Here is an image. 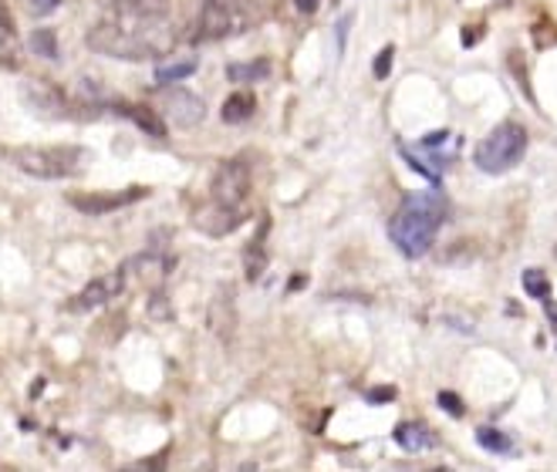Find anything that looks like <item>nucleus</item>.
<instances>
[{
	"label": "nucleus",
	"mask_w": 557,
	"mask_h": 472,
	"mask_svg": "<svg viewBox=\"0 0 557 472\" xmlns=\"http://www.w3.org/2000/svg\"><path fill=\"white\" fill-rule=\"evenodd\" d=\"M250 115H253V95L250 91H237V95H231L223 101V122L237 125V122H244Z\"/></svg>",
	"instance_id": "16"
},
{
	"label": "nucleus",
	"mask_w": 557,
	"mask_h": 472,
	"mask_svg": "<svg viewBox=\"0 0 557 472\" xmlns=\"http://www.w3.org/2000/svg\"><path fill=\"white\" fill-rule=\"evenodd\" d=\"M396 443L406 449V452H425V449H433L436 446V435L425 428V425H419V422H403L399 428H396Z\"/></svg>",
	"instance_id": "14"
},
{
	"label": "nucleus",
	"mask_w": 557,
	"mask_h": 472,
	"mask_svg": "<svg viewBox=\"0 0 557 472\" xmlns=\"http://www.w3.org/2000/svg\"><path fill=\"white\" fill-rule=\"evenodd\" d=\"M170 0H106V17L88 30V48L122 61H149L176 41Z\"/></svg>",
	"instance_id": "1"
},
{
	"label": "nucleus",
	"mask_w": 557,
	"mask_h": 472,
	"mask_svg": "<svg viewBox=\"0 0 557 472\" xmlns=\"http://www.w3.org/2000/svg\"><path fill=\"white\" fill-rule=\"evenodd\" d=\"M443 220H446V199L440 192H409L399 213L388 223V236L399 247V253L419 260L422 253H430Z\"/></svg>",
	"instance_id": "2"
},
{
	"label": "nucleus",
	"mask_w": 557,
	"mask_h": 472,
	"mask_svg": "<svg viewBox=\"0 0 557 472\" xmlns=\"http://www.w3.org/2000/svg\"><path fill=\"white\" fill-rule=\"evenodd\" d=\"M392 61H396V45H385V48L379 51L375 64H372V72H375L379 82H385V78L392 75Z\"/></svg>",
	"instance_id": "22"
},
{
	"label": "nucleus",
	"mask_w": 557,
	"mask_h": 472,
	"mask_svg": "<svg viewBox=\"0 0 557 472\" xmlns=\"http://www.w3.org/2000/svg\"><path fill=\"white\" fill-rule=\"evenodd\" d=\"M318 4H321V0H294V8H298L301 14H314Z\"/></svg>",
	"instance_id": "28"
},
{
	"label": "nucleus",
	"mask_w": 557,
	"mask_h": 472,
	"mask_svg": "<svg viewBox=\"0 0 557 472\" xmlns=\"http://www.w3.org/2000/svg\"><path fill=\"white\" fill-rule=\"evenodd\" d=\"M27 45L35 48V54H41V58H58V38H54V30H48V27L30 30Z\"/></svg>",
	"instance_id": "20"
},
{
	"label": "nucleus",
	"mask_w": 557,
	"mask_h": 472,
	"mask_svg": "<svg viewBox=\"0 0 557 472\" xmlns=\"http://www.w3.org/2000/svg\"><path fill=\"white\" fill-rule=\"evenodd\" d=\"M250 192V169L244 159H226L213 176V202L240 210Z\"/></svg>",
	"instance_id": "6"
},
{
	"label": "nucleus",
	"mask_w": 557,
	"mask_h": 472,
	"mask_svg": "<svg viewBox=\"0 0 557 472\" xmlns=\"http://www.w3.org/2000/svg\"><path fill=\"white\" fill-rule=\"evenodd\" d=\"M480 34H483V27H467L463 30V48H473L480 41Z\"/></svg>",
	"instance_id": "27"
},
{
	"label": "nucleus",
	"mask_w": 557,
	"mask_h": 472,
	"mask_svg": "<svg viewBox=\"0 0 557 472\" xmlns=\"http://www.w3.org/2000/svg\"><path fill=\"white\" fill-rule=\"evenodd\" d=\"M159 101H162V115L176 128H196L207 119V105L200 101V95H193L186 88H166Z\"/></svg>",
	"instance_id": "7"
},
{
	"label": "nucleus",
	"mask_w": 557,
	"mask_h": 472,
	"mask_svg": "<svg viewBox=\"0 0 557 472\" xmlns=\"http://www.w3.org/2000/svg\"><path fill=\"white\" fill-rule=\"evenodd\" d=\"M24 4H27V11H30V14L45 17V14H51V11L61 4V0H24Z\"/></svg>",
	"instance_id": "26"
},
{
	"label": "nucleus",
	"mask_w": 557,
	"mask_h": 472,
	"mask_svg": "<svg viewBox=\"0 0 557 472\" xmlns=\"http://www.w3.org/2000/svg\"><path fill=\"white\" fill-rule=\"evenodd\" d=\"M196 229H203L207 236H226L231 229H237L244 223V213L234 210V207H220V202H213V207H203L200 213L193 216Z\"/></svg>",
	"instance_id": "10"
},
{
	"label": "nucleus",
	"mask_w": 557,
	"mask_h": 472,
	"mask_svg": "<svg viewBox=\"0 0 557 472\" xmlns=\"http://www.w3.org/2000/svg\"><path fill=\"white\" fill-rule=\"evenodd\" d=\"M115 112H122L125 119H133L143 132H149V135H166V119H162L156 109H149V105H115Z\"/></svg>",
	"instance_id": "15"
},
{
	"label": "nucleus",
	"mask_w": 557,
	"mask_h": 472,
	"mask_svg": "<svg viewBox=\"0 0 557 472\" xmlns=\"http://www.w3.org/2000/svg\"><path fill=\"white\" fill-rule=\"evenodd\" d=\"M143 196H146V189H122V192H72L69 202H72V207H78L82 213L98 216V213H115V210L128 207V202H136V199H143Z\"/></svg>",
	"instance_id": "8"
},
{
	"label": "nucleus",
	"mask_w": 557,
	"mask_h": 472,
	"mask_svg": "<svg viewBox=\"0 0 557 472\" xmlns=\"http://www.w3.org/2000/svg\"><path fill=\"white\" fill-rule=\"evenodd\" d=\"M21 95H24V105L30 109V112H38V115H45V119H69V115H85V109H78L75 101L64 95L58 85H51V82H27L24 88H21Z\"/></svg>",
	"instance_id": "5"
},
{
	"label": "nucleus",
	"mask_w": 557,
	"mask_h": 472,
	"mask_svg": "<svg viewBox=\"0 0 557 472\" xmlns=\"http://www.w3.org/2000/svg\"><path fill=\"white\" fill-rule=\"evenodd\" d=\"M170 270H173V263H170L166 257L143 253V257L125 260V266H122V277H125V281H128V277H136L139 284H146V287H156V284H162V277H166Z\"/></svg>",
	"instance_id": "11"
},
{
	"label": "nucleus",
	"mask_w": 557,
	"mask_h": 472,
	"mask_svg": "<svg viewBox=\"0 0 557 472\" xmlns=\"http://www.w3.org/2000/svg\"><path fill=\"white\" fill-rule=\"evenodd\" d=\"M476 443L486 449V452H510L513 449V443H510V438L500 432V428H490V425H483V428H476Z\"/></svg>",
	"instance_id": "18"
},
{
	"label": "nucleus",
	"mask_w": 557,
	"mask_h": 472,
	"mask_svg": "<svg viewBox=\"0 0 557 472\" xmlns=\"http://www.w3.org/2000/svg\"><path fill=\"white\" fill-rule=\"evenodd\" d=\"M520 284H523V290H528L531 297H537V300H544V297L550 294V284H547V274H544V270H523V274H520Z\"/></svg>",
	"instance_id": "21"
},
{
	"label": "nucleus",
	"mask_w": 557,
	"mask_h": 472,
	"mask_svg": "<svg viewBox=\"0 0 557 472\" xmlns=\"http://www.w3.org/2000/svg\"><path fill=\"white\" fill-rule=\"evenodd\" d=\"M366 398H369L372 405H388V401H396V388H392V385H382V388L366 392Z\"/></svg>",
	"instance_id": "25"
},
{
	"label": "nucleus",
	"mask_w": 557,
	"mask_h": 472,
	"mask_svg": "<svg viewBox=\"0 0 557 472\" xmlns=\"http://www.w3.org/2000/svg\"><path fill=\"white\" fill-rule=\"evenodd\" d=\"M210 327L220 341H234V331H237V311H234V300L231 294H223L210 303Z\"/></svg>",
	"instance_id": "13"
},
{
	"label": "nucleus",
	"mask_w": 557,
	"mask_h": 472,
	"mask_svg": "<svg viewBox=\"0 0 557 472\" xmlns=\"http://www.w3.org/2000/svg\"><path fill=\"white\" fill-rule=\"evenodd\" d=\"M523 152H528V128L517 122H504L473 149V162L486 176H504L523 159Z\"/></svg>",
	"instance_id": "4"
},
{
	"label": "nucleus",
	"mask_w": 557,
	"mask_h": 472,
	"mask_svg": "<svg viewBox=\"0 0 557 472\" xmlns=\"http://www.w3.org/2000/svg\"><path fill=\"white\" fill-rule=\"evenodd\" d=\"M440 409L446 412V415H453V419H463V401H460V395H453V392H440Z\"/></svg>",
	"instance_id": "23"
},
{
	"label": "nucleus",
	"mask_w": 557,
	"mask_h": 472,
	"mask_svg": "<svg viewBox=\"0 0 557 472\" xmlns=\"http://www.w3.org/2000/svg\"><path fill=\"white\" fill-rule=\"evenodd\" d=\"M8 162H14L21 173L38 179H64L75 176L85 165L82 146H8Z\"/></svg>",
	"instance_id": "3"
},
{
	"label": "nucleus",
	"mask_w": 557,
	"mask_h": 472,
	"mask_svg": "<svg viewBox=\"0 0 557 472\" xmlns=\"http://www.w3.org/2000/svg\"><path fill=\"white\" fill-rule=\"evenodd\" d=\"M226 75H231V82H260V78L271 75V61L257 58V61H247V64H231V67H226Z\"/></svg>",
	"instance_id": "17"
},
{
	"label": "nucleus",
	"mask_w": 557,
	"mask_h": 472,
	"mask_svg": "<svg viewBox=\"0 0 557 472\" xmlns=\"http://www.w3.org/2000/svg\"><path fill=\"white\" fill-rule=\"evenodd\" d=\"M0 67H8V72H21L24 67V41L8 4H0Z\"/></svg>",
	"instance_id": "9"
},
{
	"label": "nucleus",
	"mask_w": 557,
	"mask_h": 472,
	"mask_svg": "<svg viewBox=\"0 0 557 472\" xmlns=\"http://www.w3.org/2000/svg\"><path fill=\"white\" fill-rule=\"evenodd\" d=\"M193 72H196V58H186V61H176V64H159L156 82L159 85H170V82H180V78H186Z\"/></svg>",
	"instance_id": "19"
},
{
	"label": "nucleus",
	"mask_w": 557,
	"mask_h": 472,
	"mask_svg": "<svg viewBox=\"0 0 557 472\" xmlns=\"http://www.w3.org/2000/svg\"><path fill=\"white\" fill-rule=\"evenodd\" d=\"M122 290H125V277H122V270H115V274H109V277L91 281V284L82 290V297L75 300V308H78V311L102 308V303H109V300H112V297H119Z\"/></svg>",
	"instance_id": "12"
},
{
	"label": "nucleus",
	"mask_w": 557,
	"mask_h": 472,
	"mask_svg": "<svg viewBox=\"0 0 557 472\" xmlns=\"http://www.w3.org/2000/svg\"><path fill=\"white\" fill-rule=\"evenodd\" d=\"M554 41H557V27H554V24H537V27H534V45H537L541 51L550 48Z\"/></svg>",
	"instance_id": "24"
}]
</instances>
